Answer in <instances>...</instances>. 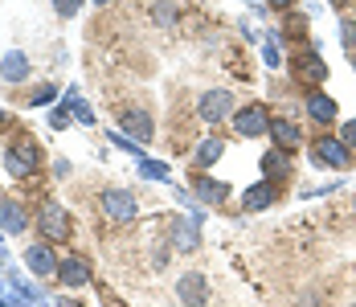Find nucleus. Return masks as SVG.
Returning a JSON list of instances; mask_svg holds the SVG:
<instances>
[{"label": "nucleus", "mask_w": 356, "mask_h": 307, "mask_svg": "<svg viewBox=\"0 0 356 307\" xmlns=\"http://www.w3.org/2000/svg\"><path fill=\"white\" fill-rule=\"evenodd\" d=\"M295 0H270V8H291Z\"/></svg>", "instance_id": "31"}, {"label": "nucleus", "mask_w": 356, "mask_h": 307, "mask_svg": "<svg viewBox=\"0 0 356 307\" xmlns=\"http://www.w3.org/2000/svg\"><path fill=\"white\" fill-rule=\"evenodd\" d=\"M25 267L33 274H58V258H54V250H49L45 242H33V246L25 250Z\"/></svg>", "instance_id": "9"}, {"label": "nucleus", "mask_w": 356, "mask_h": 307, "mask_svg": "<svg viewBox=\"0 0 356 307\" xmlns=\"http://www.w3.org/2000/svg\"><path fill=\"white\" fill-rule=\"evenodd\" d=\"M49 127H70V107H54V115H49Z\"/></svg>", "instance_id": "24"}, {"label": "nucleus", "mask_w": 356, "mask_h": 307, "mask_svg": "<svg viewBox=\"0 0 356 307\" xmlns=\"http://www.w3.org/2000/svg\"><path fill=\"white\" fill-rule=\"evenodd\" d=\"M193 189H197V197H201L205 205H225V197H229V184H221V180H209V176H205V180H197Z\"/></svg>", "instance_id": "16"}, {"label": "nucleus", "mask_w": 356, "mask_h": 307, "mask_svg": "<svg viewBox=\"0 0 356 307\" xmlns=\"http://www.w3.org/2000/svg\"><path fill=\"white\" fill-rule=\"evenodd\" d=\"M307 115H312L316 123H332V119H336V102L327 99V95H312V99H307Z\"/></svg>", "instance_id": "19"}, {"label": "nucleus", "mask_w": 356, "mask_h": 307, "mask_svg": "<svg viewBox=\"0 0 356 307\" xmlns=\"http://www.w3.org/2000/svg\"><path fill=\"white\" fill-rule=\"evenodd\" d=\"M70 111L78 115V123H90V127H95V115H90V107L78 99V95H70Z\"/></svg>", "instance_id": "21"}, {"label": "nucleus", "mask_w": 356, "mask_h": 307, "mask_svg": "<svg viewBox=\"0 0 356 307\" xmlns=\"http://www.w3.org/2000/svg\"><path fill=\"white\" fill-rule=\"evenodd\" d=\"M95 4H111V0H95Z\"/></svg>", "instance_id": "33"}, {"label": "nucleus", "mask_w": 356, "mask_h": 307, "mask_svg": "<svg viewBox=\"0 0 356 307\" xmlns=\"http://www.w3.org/2000/svg\"><path fill=\"white\" fill-rule=\"evenodd\" d=\"M312 160H316L320 168H348V164H353V156H348V148H344L340 139H316V143H312Z\"/></svg>", "instance_id": "3"}, {"label": "nucleus", "mask_w": 356, "mask_h": 307, "mask_svg": "<svg viewBox=\"0 0 356 307\" xmlns=\"http://www.w3.org/2000/svg\"><path fill=\"white\" fill-rule=\"evenodd\" d=\"M58 274H62V287H86V283L95 278L90 262H86V258H78V254L62 258V262H58Z\"/></svg>", "instance_id": "8"}, {"label": "nucleus", "mask_w": 356, "mask_h": 307, "mask_svg": "<svg viewBox=\"0 0 356 307\" xmlns=\"http://www.w3.org/2000/svg\"><path fill=\"white\" fill-rule=\"evenodd\" d=\"M4 123H8V115H4V107H0V127H4Z\"/></svg>", "instance_id": "32"}, {"label": "nucleus", "mask_w": 356, "mask_h": 307, "mask_svg": "<svg viewBox=\"0 0 356 307\" xmlns=\"http://www.w3.org/2000/svg\"><path fill=\"white\" fill-rule=\"evenodd\" d=\"M177 295H180V304L184 307H205V299H209V283H205V274L188 271L177 283Z\"/></svg>", "instance_id": "7"}, {"label": "nucleus", "mask_w": 356, "mask_h": 307, "mask_svg": "<svg viewBox=\"0 0 356 307\" xmlns=\"http://www.w3.org/2000/svg\"><path fill=\"white\" fill-rule=\"evenodd\" d=\"M152 17H156L160 25H172V17H177V13H172V4H156V8H152Z\"/></svg>", "instance_id": "25"}, {"label": "nucleus", "mask_w": 356, "mask_h": 307, "mask_svg": "<svg viewBox=\"0 0 356 307\" xmlns=\"http://www.w3.org/2000/svg\"><path fill=\"white\" fill-rule=\"evenodd\" d=\"M262 172H266V180L291 176V156H286V148H270V152L262 156Z\"/></svg>", "instance_id": "14"}, {"label": "nucleus", "mask_w": 356, "mask_h": 307, "mask_svg": "<svg viewBox=\"0 0 356 307\" xmlns=\"http://www.w3.org/2000/svg\"><path fill=\"white\" fill-rule=\"evenodd\" d=\"M143 176H152V180H168V164H156V160H140Z\"/></svg>", "instance_id": "22"}, {"label": "nucleus", "mask_w": 356, "mask_h": 307, "mask_svg": "<svg viewBox=\"0 0 356 307\" xmlns=\"http://www.w3.org/2000/svg\"><path fill=\"white\" fill-rule=\"evenodd\" d=\"M25 209H21V201H0V230L4 234H21L25 230Z\"/></svg>", "instance_id": "13"}, {"label": "nucleus", "mask_w": 356, "mask_h": 307, "mask_svg": "<svg viewBox=\"0 0 356 307\" xmlns=\"http://www.w3.org/2000/svg\"><path fill=\"white\" fill-rule=\"evenodd\" d=\"M353 70H356V54H353Z\"/></svg>", "instance_id": "34"}, {"label": "nucleus", "mask_w": 356, "mask_h": 307, "mask_svg": "<svg viewBox=\"0 0 356 307\" xmlns=\"http://www.w3.org/2000/svg\"><path fill=\"white\" fill-rule=\"evenodd\" d=\"M229 111H234V95L229 90H205V99L197 102V115L205 123H221Z\"/></svg>", "instance_id": "6"}, {"label": "nucleus", "mask_w": 356, "mask_h": 307, "mask_svg": "<svg viewBox=\"0 0 356 307\" xmlns=\"http://www.w3.org/2000/svg\"><path fill=\"white\" fill-rule=\"evenodd\" d=\"M270 136H275V148H295L299 143V127L291 119H270Z\"/></svg>", "instance_id": "17"}, {"label": "nucleus", "mask_w": 356, "mask_h": 307, "mask_svg": "<svg viewBox=\"0 0 356 307\" xmlns=\"http://www.w3.org/2000/svg\"><path fill=\"white\" fill-rule=\"evenodd\" d=\"M99 201H103L111 221H131V217H136V197H131L127 189H103Z\"/></svg>", "instance_id": "5"}, {"label": "nucleus", "mask_w": 356, "mask_h": 307, "mask_svg": "<svg viewBox=\"0 0 356 307\" xmlns=\"http://www.w3.org/2000/svg\"><path fill=\"white\" fill-rule=\"evenodd\" d=\"M340 143H344L348 152H356V119H353V123H344V136H340Z\"/></svg>", "instance_id": "28"}, {"label": "nucleus", "mask_w": 356, "mask_h": 307, "mask_svg": "<svg viewBox=\"0 0 356 307\" xmlns=\"http://www.w3.org/2000/svg\"><path fill=\"white\" fill-rule=\"evenodd\" d=\"M54 8H58L62 17H74V13L82 8V0H54Z\"/></svg>", "instance_id": "27"}, {"label": "nucleus", "mask_w": 356, "mask_h": 307, "mask_svg": "<svg viewBox=\"0 0 356 307\" xmlns=\"http://www.w3.org/2000/svg\"><path fill=\"white\" fill-rule=\"evenodd\" d=\"M54 95H58V86L45 82V86H37L33 95H29V102H33V107H45V102H54Z\"/></svg>", "instance_id": "23"}, {"label": "nucleus", "mask_w": 356, "mask_h": 307, "mask_svg": "<svg viewBox=\"0 0 356 307\" xmlns=\"http://www.w3.org/2000/svg\"><path fill=\"white\" fill-rule=\"evenodd\" d=\"M234 127H238V136H246V139H254V136H266L270 132V115H266V107H242L238 115H234Z\"/></svg>", "instance_id": "4"}, {"label": "nucleus", "mask_w": 356, "mask_h": 307, "mask_svg": "<svg viewBox=\"0 0 356 307\" xmlns=\"http://www.w3.org/2000/svg\"><path fill=\"white\" fill-rule=\"evenodd\" d=\"M262 62H266V66L275 70L279 62H283V58H279V49H275V45H266V49H262Z\"/></svg>", "instance_id": "29"}, {"label": "nucleus", "mask_w": 356, "mask_h": 307, "mask_svg": "<svg viewBox=\"0 0 356 307\" xmlns=\"http://www.w3.org/2000/svg\"><path fill=\"white\" fill-rule=\"evenodd\" d=\"M0 74H4L8 82H25V78H29V58H25V54H17V49H13V54H4Z\"/></svg>", "instance_id": "15"}, {"label": "nucleus", "mask_w": 356, "mask_h": 307, "mask_svg": "<svg viewBox=\"0 0 356 307\" xmlns=\"http://www.w3.org/2000/svg\"><path fill=\"white\" fill-rule=\"evenodd\" d=\"M270 201H275V184H270V180L254 184V189L246 193V209H266Z\"/></svg>", "instance_id": "20"}, {"label": "nucleus", "mask_w": 356, "mask_h": 307, "mask_svg": "<svg viewBox=\"0 0 356 307\" xmlns=\"http://www.w3.org/2000/svg\"><path fill=\"white\" fill-rule=\"evenodd\" d=\"M123 136H136L140 143L156 136V127H152V115L147 111H123Z\"/></svg>", "instance_id": "10"}, {"label": "nucleus", "mask_w": 356, "mask_h": 307, "mask_svg": "<svg viewBox=\"0 0 356 307\" xmlns=\"http://www.w3.org/2000/svg\"><path fill=\"white\" fill-rule=\"evenodd\" d=\"M4 168L13 176H29L37 168V143L33 139H17L8 152H4Z\"/></svg>", "instance_id": "2"}, {"label": "nucleus", "mask_w": 356, "mask_h": 307, "mask_svg": "<svg viewBox=\"0 0 356 307\" xmlns=\"http://www.w3.org/2000/svg\"><path fill=\"white\" fill-rule=\"evenodd\" d=\"M0 304H4V307H21V299H13V295H8V291L0 287Z\"/></svg>", "instance_id": "30"}, {"label": "nucleus", "mask_w": 356, "mask_h": 307, "mask_svg": "<svg viewBox=\"0 0 356 307\" xmlns=\"http://www.w3.org/2000/svg\"><path fill=\"white\" fill-rule=\"evenodd\" d=\"M221 152H225V143H221V139H205V143H197L193 160H197L201 168H213L217 160H221Z\"/></svg>", "instance_id": "18"}, {"label": "nucleus", "mask_w": 356, "mask_h": 307, "mask_svg": "<svg viewBox=\"0 0 356 307\" xmlns=\"http://www.w3.org/2000/svg\"><path fill=\"white\" fill-rule=\"evenodd\" d=\"M201 217L193 213V217H184V221H177V234H172V246H177L180 254H188L197 242H201V226H197Z\"/></svg>", "instance_id": "12"}, {"label": "nucleus", "mask_w": 356, "mask_h": 307, "mask_svg": "<svg viewBox=\"0 0 356 307\" xmlns=\"http://www.w3.org/2000/svg\"><path fill=\"white\" fill-rule=\"evenodd\" d=\"M340 37H344V45L353 49L356 45V21H340Z\"/></svg>", "instance_id": "26"}, {"label": "nucleus", "mask_w": 356, "mask_h": 307, "mask_svg": "<svg viewBox=\"0 0 356 307\" xmlns=\"http://www.w3.org/2000/svg\"><path fill=\"white\" fill-rule=\"evenodd\" d=\"M295 70H299V78H303V82H312V86L327 78V66H323V58L316 54V49H307L303 58H295Z\"/></svg>", "instance_id": "11"}, {"label": "nucleus", "mask_w": 356, "mask_h": 307, "mask_svg": "<svg viewBox=\"0 0 356 307\" xmlns=\"http://www.w3.org/2000/svg\"><path fill=\"white\" fill-rule=\"evenodd\" d=\"M37 226H41V234L49 242H62L70 234V221H66V209L58 201H45L41 205V213H37Z\"/></svg>", "instance_id": "1"}]
</instances>
